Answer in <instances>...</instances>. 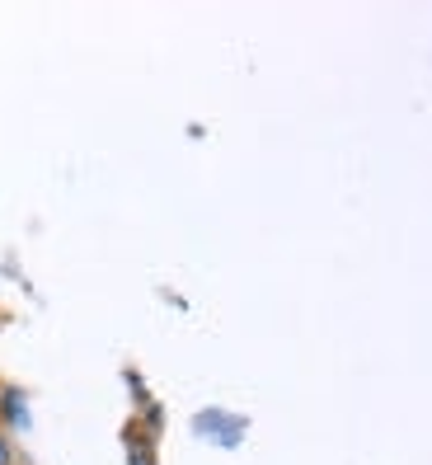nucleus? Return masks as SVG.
I'll return each instance as SVG.
<instances>
[{"instance_id":"obj_1","label":"nucleus","mask_w":432,"mask_h":465,"mask_svg":"<svg viewBox=\"0 0 432 465\" xmlns=\"http://www.w3.org/2000/svg\"><path fill=\"white\" fill-rule=\"evenodd\" d=\"M198 437H207V442H216V447H235L240 437H245V419H231V414H221V409H207V414H198Z\"/></svg>"},{"instance_id":"obj_2","label":"nucleus","mask_w":432,"mask_h":465,"mask_svg":"<svg viewBox=\"0 0 432 465\" xmlns=\"http://www.w3.org/2000/svg\"><path fill=\"white\" fill-rule=\"evenodd\" d=\"M0 419H5V428H29V400L19 386L0 391Z\"/></svg>"},{"instance_id":"obj_3","label":"nucleus","mask_w":432,"mask_h":465,"mask_svg":"<svg viewBox=\"0 0 432 465\" xmlns=\"http://www.w3.org/2000/svg\"><path fill=\"white\" fill-rule=\"evenodd\" d=\"M0 465H19V451L10 442V432H0Z\"/></svg>"}]
</instances>
